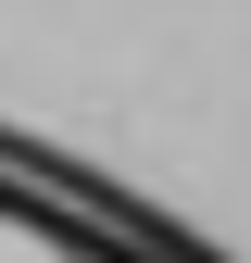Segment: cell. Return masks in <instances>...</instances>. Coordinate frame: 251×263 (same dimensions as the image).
<instances>
[{
    "label": "cell",
    "mask_w": 251,
    "mask_h": 263,
    "mask_svg": "<svg viewBox=\"0 0 251 263\" xmlns=\"http://www.w3.org/2000/svg\"><path fill=\"white\" fill-rule=\"evenodd\" d=\"M0 263H88V251H76V238H63V226H50V213H25V201H13V188H0Z\"/></svg>",
    "instance_id": "6da1fadb"
}]
</instances>
